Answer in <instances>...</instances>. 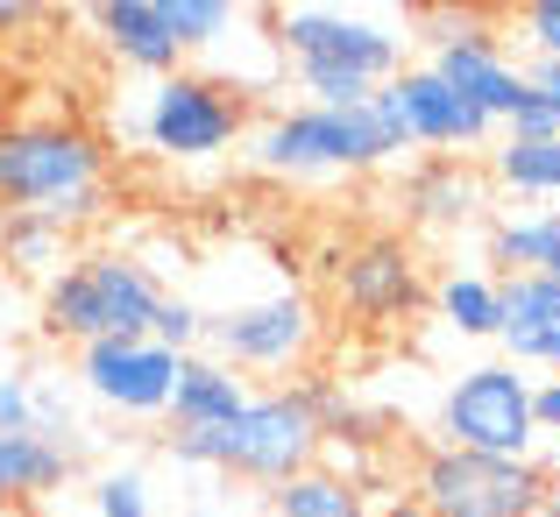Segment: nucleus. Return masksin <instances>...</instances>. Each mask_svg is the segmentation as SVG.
<instances>
[{"mask_svg": "<svg viewBox=\"0 0 560 517\" xmlns=\"http://www.w3.org/2000/svg\"><path fill=\"white\" fill-rule=\"evenodd\" d=\"M270 43L284 57L291 85L313 107H362L405 71V22L370 14L355 0H277L270 8Z\"/></svg>", "mask_w": 560, "mask_h": 517, "instance_id": "obj_1", "label": "nucleus"}, {"mask_svg": "<svg viewBox=\"0 0 560 517\" xmlns=\"http://www.w3.org/2000/svg\"><path fill=\"white\" fill-rule=\"evenodd\" d=\"M411 142L397 128L390 99H362V107H277L248 128V164L284 185H313V177H362L383 164H405Z\"/></svg>", "mask_w": 560, "mask_h": 517, "instance_id": "obj_2", "label": "nucleus"}, {"mask_svg": "<svg viewBox=\"0 0 560 517\" xmlns=\"http://www.w3.org/2000/svg\"><path fill=\"white\" fill-rule=\"evenodd\" d=\"M0 205L50 213L57 227H93L107 213V142L71 114H22L0 128Z\"/></svg>", "mask_w": 560, "mask_h": 517, "instance_id": "obj_3", "label": "nucleus"}, {"mask_svg": "<svg viewBox=\"0 0 560 517\" xmlns=\"http://www.w3.org/2000/svg\"><path fill=\"white\" fill-rule=\"evenodd\" d=\"M319 454H327V433L313 419L305 383H291V390H248V404L228 425H213V433H171V461L178 468L262 482V490L319 468Z\"/></svg>", "mask_w": 560, "mask_h": 517, "instance_id": "obj_4", "label": "nucleus"}, {"mask_svg": "<svg viewBox=\"0 0 560 517\" xmlns=\"http://www.w3.org/2000/svg\"><path fill=\"white\" fill-rule=\"evenodd\" d=\"M156 305H164V284H156L150 262L121 256V248H85L57 277H43L36 319L57 348H93V341L150 333Z\"/></svg>", "mask_w": 560, "mask_h": 517, "instance_id": "obj_5", "label": "nucleus"}, {"mask_svg": "<svg viewBox=\"0 0 560 517\" xmlns=\"http://www.w3.org/2000/svg\"><path fill=\"white\" fill-rule=\"evenodd\" d=\"M128 128L164 164H220L228 150L248 142V93L213 71H171V79H150Z\"/></svg>", "mask_w": 560, "mask_h": 517, "instance_id": "obj_6", "label": "nucleus"}, {"mask_svg": "<svg viewBox=\"0 0 560 517\" xmlns=\"http://www.w3.org/2000/svg\"><path fill=\"white\" fill-rule=\"evenodd\" d=\"M440 447L462 454H497V461H533L539 454V425H533V376L518 362H468L462 376L440 390V419H433Z\"/></svg>", "mask_w": 560, "mask_h": 517, "instance_id": "obj_7", "label": "nucleus"}, {"mask_svg": "<svg viewBox=\"0 0 560 517\" xmlns=\"http://www.w3.org/2000/svg\"><path fill=\"white\" fill-rule=\"evenodd\" d=\"M553 461H497V454H462V447H425L411 468V496L433 517H539L547 504Z\"/></svg>", "mask_w": 560, "mask_h": 517, "instance_id": "obj_8", "label": "nucleus"}, {"mask_svg": "<svg viewBox=\"0 0 560 517\" xmlns=\"http://www.w3.org/2000/svg\"><path fill=\"white\" fill-rule=\"evenodd\" d=\"M319 348V305L313 291L284 284V291H262L248 305H228V313H206V354L248 368H299L313 362Z\"/></svg>", "mask_w": 560, "mask_h": 517, "instance_id": "obj_9", "label": "nucleus"}, {"mask_svg": "<svg viewBox=\"0 0 560 517\" xmlns=\"http://www.w3.org/2000/svg\"><path fill=\"white\" fill-rule=\"evenodd\" d=\"M334 298H341V313L362 319V327H397V319H411L433 298L419 242H411V234H362V242H348V256L334 262Z\"/></svg>", "mask_w": 560, "mask_h": 517, "instance_id": "obj_10", "label": "nucleus"}, {"mask_svg": "<svg viewBox=\"0 0 560 517\" xmlns=\"http://www.w3.org/2000/svg\"><path fill=\"white\" fill-rule=\"evenodd\" d=\"M178 362H185V354L164 348L156 333H128V341L79 348L71 383H79L100 411H114V419H164L171 390H178Z\"/></svg>", "mask_w": 560, "mask_h": 517, "instance_id": "obj_11", "label": "nucleus"}, {"mask_svg": "<svg viewBox=\"0 0 560 517\" xmlns=\"http://www.w3.org/2000/svg\"><path fill=\"white\" fill-rule=\"evenodd\" d=\"M383 99H390L405 142L425 150V156H482V150H497V121L468 107L433 64H405L390 85H383Z\"/></svg>", "mask_w": 560, "mask_h": 517, "instance_id": "obj_12", "label": "nucleus"}, {"mask_svg": "<svg viewBox=\"0 0 560 517\" xmlns=\"http://www.w3.org/2000/svg\"><path fill=\"white\" fill-rule=\"evenodd\" d=\"M490 171L476 156H425L405 171V220L419 234H462V227H490Z\"/></svg>", "mask_w": 560, "mask_h": 517, "instance_id": "obj_13", "label": "nucleus"}, {"mask_svg": "<svg viewBox=\"0 0 560 517\" xmlns=\"http://www.w3.org/2000/svg\"><path fill=\"white\" fill-rule=\"evenodd\" d=\"M425 64H433L440 79H447V85H454V93H462L476 114H490V121H497V136H504V128L518 121L525 107H533V71H518V64H511L497 36L447 43V50H425Z\"/></svg>", "mask_w": 560, "mask_h": 517, "instance_id": "obj_14", "label": "nucleus"}, {"mask_svg": "<svg viewBox=\"0 0 560 517\" xmlns=\"http://www.w3.org/2000/svg\"><path fill=\"white\" fill-rule=\"evenodd\" d=\"M504 362L560 376V277H504Z\"/></svg>", "mask_w": 560, "mask_h": 517, "instance_id": "obj_15", "label": "nucleus"}, {"mask_svg": "<svg viewBox=\"0 0 560 517\" xmlns=\"http://www.w3.org/2000/svg\"><path fill=\"white\" fill-rule=\"evenodd\" d=\"M242 404H248V376L199 348V354L178 362V390H171L164 419H171V433H213V425H228Z\"/></svg>", "mask_w": 560, "mask_h": 517, "instance_id": "obj_16", "label": "nucleus"}, {"mask_svg": "<svg viewBox=\"0 0 560 517\" xmlns=\"http://www.w3.org/2000/svg\"><path fill=\"white\" fill-rule=\"evenodd\" d=\"M93 36H100V50H107L121 71H142V79H171V71H185L178 36L164 28V14H156L150 0H121V8L93 14Z\"/></svg>", "mask_w": 560, "mask_h": 517, "instance_id": "obj_17", "label": "nucleus"}, {"mask_svg": "<svg viewBox=\"0 0 560 517\" xmlns=\"http://www.w3.org/2000/svg\"><path fill=\"white\" fill-rule=\"evenodd\" d=\"M433 319L447 333H462V341H497L504 333V277L497 270H440L433 277Z\"/></svg>", "mask_w": 560, "mask_h": 517, "instance_id": "obj_18", "label": "nucleus"}, {"mask_svg": "<svg viewBox=\"0 0 560 517\" xmlns=\"http://www.w3.org/2000/svg\"><path fill=\"white\" fill-rule=\"evenodd\" d=\"M490 242L497 277H553L560 270V213L553 205H533V213H497L482 227Z\"/></svg>", "mask_w": 560, "mask_h": 517, "instance_id": "obj_19", "label": "nucleus"}, {"mask_svg": "<svg viewBox=\"0 0 560 517\" xmlns=\"http://www.w3.org/2000/svg\"><path fill=\"white\" fill-rule=\"evenodd\" d=\"M65 475H71V447H57L43 433H0V510L57 496Z\"/></svg>", "mask_w": 560, "mask_h": 517, "instance_id": "obj_20", "label": "nucleus"}, {"mask_svg": "<svg viewBox=\"0 0 560 517\" xmlns=\"http://www.w3.org/2000/svg\"><path fill=\"white\" fill-rule=\"evenodd\" d=\"M0 262L14 277H57L71 262V227H57L50 213H8L0 205Z\"/></svg>", "mask_w": 560, "mask_h": 517, "instance_id": "obj_21", "label": "nucleus"}, {"mask_svg": "<svg viewBox=\"0 0 560 517\" xmlns=\"http://www.w3.org/2000/svg\"><path fill=\"white\" fill-rule=\"evenodd\" d=\"M270 517H370V490H355L348 475H334L327 461L270 490Z\"/></svg>", "mask_w": 560, "mask_h": 517, "instance_id": "obj_22", "label": "nucleus"}, {"mask_svg": "<svg viewBox=\"0 0 560 517\" xmlns=\"http://www.w3.org/2000/svg\"><path fill=\"white\" fill-rule=\"evenodd\" d=\"M490 185L518 191V199H560V136L525 142V136H497L490 150Z\"/></svg>", "mask_w": 560, "mask_h": 517, "instance_id": "obj_23", "label": "nucleus"}, {"mask_svg": "<svg viewBox=\"0 0 560 517\" xmlns=\"http://www.w3.org/2000/svg\"><path fill=\"white\" fill-rule=\"evenodd\" d=\"M150 8L164 14V28L178 36V50L199 57V50H213V43L234 36V22H242L248 0H150Z\"/></svg>", "mask_w": 560, "mask_h": 517, "instance_id": "obj_24", "label": "nucleus"}, {"mask_svg": "<svg viewBox=\"0 0 560 517\" xmlns=\"http://www.w3.org/2000/svg\"><path fill=\"white\" fill-rule=\"evenodd\" d=\"M497 36V0H419V43L447 50V43Z\"/></svg>", "mask_w": 560, "mask_h": 517, "instance_id": "obj_25", "label": "nucleus"}, {"mask_svg": "<svg viewBox=\"0 0 560 517\" xmlns=\"http://www.w3.org/2000/svg\"><path fill=\"white\" fill-rule=\"evenodd\" d=\"M28 390H36V433L65 447L71 419H79V397H71V376H57V368H28Z\"/></svg>", "mask_w": 560, "mask_h": 517, "instance_id": "obj_26", "label": "nucleus"}, {"mask_svg": "<svg viewBox=\"0 0 560 517\" xmlns=\"http://www.w3.org/2000/svg\"><path fill=\"white\" fill-rule=\"evenodd\" d=\"M93 517H150V475L142 468H107L93 482Z\"/></svg>", "mask_w": 560, "mask_h": 517, "instance_id": "obj_27", "label": "nucleus"}, {"mask_svg": "<svg viewBox=\"0 0 560 517\" xmlns=\"http://www.w3.org/2000/svg\"><path fill=\"white\" fill-rule=\"evenodd\" d=\"M156 341L164 348H178V354H199L206 348V313L191 298H178V291H164V305H156Z\"/></svg>", "mask_w": 560, "mask_h": 517, "instance_id": "obj_28", "label": "nucleus"}, {"mask_svg": "<svg viewBox=\"0 0 560 517\" xmlns=\"http://www.w3.org/2000/svg\"><path fill=\"white\" fill-rule=\"evenodd\" d=\"M518 36L533 43V57H560V0H518Z\"/></svg>", "mask_w": 560, "mask_h": 517, "instance_id": "obj_29", "label": "nucleus"}, {"mask_svg": "<svg viewBox=\"0 0 560 517\" xmlns=\"http://www.w3.org/2000/svg\"><path fill=\"white\" fill-rule=\"evenodd\" d=\"M0 433H36V390H28V368H0Z\"/></svg>", "mask_w": 560, "mask_h": 517, "instance_id": "obj_30", "label": "nucleus"}, {"mask_svg": "<svg viewBox=\"0 0 560 517\" xmlns=\"http://www.w3.org/2000/svg\"><path fill=\"white\" fill-rule=\"evenodd\" d=\"M533 425H539V447H553L560 461V376H533Z\"/></svg>", "mask_w": 560, "mask_h": 517, "instance_id": "obj_31", "label": "nucleus"}, {"mask_svg": "<svg viewBox=\"0 0 560 517\" xmlns=\"http://www.w3.org/2000/svg\"><path fill=\"white\" fill-rule=\"evenodd\" d=\"M50 14V0H0V36H22Z\"/></svg>", "mask_w": 560, "mask_h": 517, "instance_id": "obj_32", "label": "nucleus"}, {"mask_svg": "<svg viewBox=\"0 0 560 517\" xmlns=\"http://www.w3.org/2000/svg\"><path fill=\"white\" fill-rule=\"evenodd\" d=\"M533 93L560 114V57H539V64H533Z\"/></svg>", "mask_w": 560, "mask_h": 517, "instance_id": "obj_33", "label": "nucleus"}, {"mask_svg": "<svg viewBox=\"0 0 560 517\" xmlns=\"http://www.w3.org/2000/svg\"><path fill=\"white\" fill-rule=\"evenodd\" d=\"M370 517H433V510H425L411 490H397V496H376V504H370Z\"/></svg>", "mask_w": 560, "mask_h": 517, "instance_id": "obj_34", "label": "nucleus"}, {"mask_svg": "<svg viewBox=\"0 0 560 517\" xmlns=\"http://www.w3.org/2000/svg\"><path fill=\"white\" fill-rule=\"evenodd\" d=\"M539 517H560V468H553V482H547V504H539Z\"/></svg>", "mask_w": 560, "mask_h": 517, "instance_id": "obj_35", "label": "nucleus"}, {"mask_svg": "<svg viewBox=\"0 0 560 517\" xmlns=\"http://www.w3.org/2000/svg\"><path fill=\"white\" fill-rule=\"evenodd\" d=\"M65 8H79V14H107V8H121V0H65Z\"/></svg>", "mask_w": 560, "mask_h": 517, "instance_id": "obj_36", "label": "nucleus"}, {"mask_svg": "<svg viewBox=\"0 0 560 517\" xmlns=\"http://www.w3.org/2000/svg\"><path fill=\"white\" fill-rule=\"evenodd\" d=\"M497 8H518V0H497Z\"/></svg>", "mask_w": 560, "mask_h": 517, "instance_id": "obj_37", "label": "nucleus"}, {"mask_svg": "<svg viewBox=\"0 0 560 517\" xmlns=\"http://www.w3.org/2000/svg\"><path fill=\"white\" fill-rule=\"evenodd\" d=\"M355 8H370V0H355Z\"/></svg>", "mask_w": 560, "mask_h": 517, "instance_id": "obj_38", "label": "nucleus"}, {"mask_svg": "<svg viewBox=\"0 0 560 517\" xmlns=\"http://www.w3.org/2000/svg\"><path fill=\"white\" fill-rule=\"evenodd\" d=\"M0 517H14V510H0Z\"/></svg>", "mask_w": 560, "mask_h": 517, "instance_id": "obj_39", "label": "nucleus"}, {"mask_svg": "<svg viewBox=\"0 0 560 517\" xmlns=\"http://www.w3.org/2000/svg\"><path fill=\"white\" fill-rule=\"evenodd\" d=\"M553 277H560V270H553Z\"/></svg>", "mask_w": 560, "mask_h": 517, "instance_id": "obj_40", "label": "nucleus"}]
</instances>
